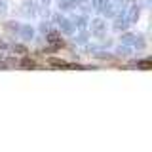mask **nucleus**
Returning a JSON list of instances; mask_svg holds the SVG:
<instances>
[{"label":"nucleus","mask_w":152,"mask_h":152,"mask_svg":"<svg viewBox=\"0 0 152 152\" xmlns=\"http://www.w3.org/2000/svg\"><path fill=\"white\" fill-rule=\"evenodd\" d=\"M34 65H36V63H34L32 59H28V57H27V59H23V63H21V66H23V69H32Z\"/></svg>","instance_id":"2"},{"label":"nucleus","mask_w":152,"mask_h":152,"mask_svg":"<svg viewBox=\"0 0 152 152\" xmlns=\"http://www.w3.org/2000/svg\"><path fill=\"white\" fill-rule=\"evenodd\" d=\"M13 50H15L17 53H25V51H27V50H25V48H23V46H15V48H13Z\"/></svg>","instance_id":"3"},{"label":"nucleus","mask_w":152,"mask_h":152,"mask_svg":"<svg viewBox=\"0 0 152 152\" xmlns=\"http://www.w3.org/2000/svg\"><path fill=\"white\" fill-rule=\"evenodd\" d=\"M4 48H6V44H4V42H0V50H4Z\"/></svg>","instance_id":"4"},{"label":"nucleus","mask_w":152,"mask_h":152,"mask_svg":"<svg viewBox=\"0 0 152 152\" xmlns=\"http://www.w3.org/2000/svg\"><path fill=\"white\" fill-rule=\"evenodd\" d=\"M137 66H139V69H145V70H148L150 66H152V61H150V59H142L141 63H137Z\"/></svg>","instance_id":"1"}]
</instances>
